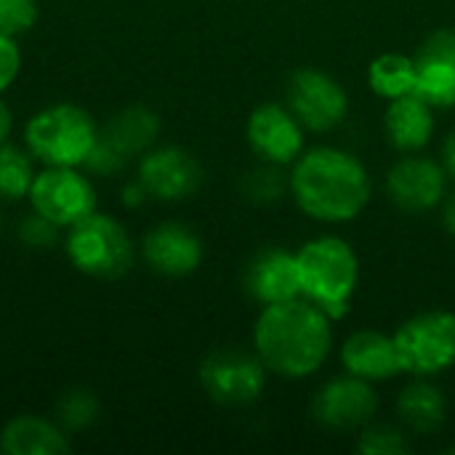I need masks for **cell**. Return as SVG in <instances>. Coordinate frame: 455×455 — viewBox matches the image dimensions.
<instances>
[{"mask_svg":"<svg viewBox=\"0 0 455 455\" xmlns=\"http://www.w3.org/2000/svg\"><path fill=\"white\" fill-rule=\"evenodd\" d=\"M0 451L5 455H61L69 453L72 445L61 424L37 416H16L0 432Z\"/></svg>","mask_w":455,"mask_h":455,"instance_id":"cell-19","label":"cell"},{"mask_svg":"<svg viewBox=\"0 0 455 455\" xmlns=\"http://www.w3.org/2000/svg\"><path fill=\"white\" fill-rule=\"evenodd\" d=\"M203 165L197 157L181 147H157L141 155L139 181L149 197L163 203H176L195 195L203 184Z\"/></svg>","mask_w":455,"mask_h":455,"instance_id":"cell-12","label":"cell"},{"mask_svg":"<svg viewBox=\"0 0 455 455\" xmlns=\"http://www.w3.org/2000/svg\"><path fill=\"white\" fill-rule=\"evenodd\" d=\"M243 283L251 299L264 307L301 296V275H299L296 253L283 251V248L259 251L248 261Z\"/></svg>","mask_w":455,"mask_h":455,"instance_id":"cell-16","label":"cell"},{"mask_svg":"<svg viewBox=\"0 0 455 455\" xmlns=\"http://www.w3.org/2000/svg\"><path fill=\"white\" fill-rule=\"evenodd\" d=\"M120 197H123V205H128V208H139V205L149 197V192H147V189H144V184L136 179V181H128V184L123 187Z\"/></svg>","mask_w":455,"mask_h":455,"instance_id":"cell-31","label":"cell"},{"mask_svg":"<svg viewBox=\"0 0 455 455\" xmlns=\"http://www.w3.org/2000/svg\"><path fill=\"white\" fill-rule=\"evenodd\" d=\"M331 317L307 296L277 301L261 309L253 328V347L269 373L307 379L317 373L333 347Z\"/></svg>","mask_w":455,"mask_h":455,"instance_id":"cell-1","label":"cell"},{"mask_svg":"<svg viewBox=\"0 0 455 455\" xmlns=\"http://www.w3.org/2000/svg\"><path fill=\"white\" fill-rule=\"evenodd\" d=\"M64 251L77 272L96 280L123 277L136 259L125 227L104 213H91L83 221L72 224L64 237Z\"/></svg>","mask_w":455,"mask_h":455,"instance_id":"cell-5","label":"cell"},{"mask_svg":"<svg viewBox=\"0 0 455 455\" xmlns=\"http://www.w3.org/2000/svg\"><path fill=\"white\" fill-rule=\"evenodd\" d=\"M432 104L424 101L419 93H408L392 99L384 115V131L392 147L400 152H419L429 144L435 133V115Z\"/></svg>","mask_w":455,"mask_h":455,"instance_id":"cell-18","label":"cell"},{"mask_svg":"<svg viewBox=\"0 0 455 455\" xmlns=\"http://www.w3.org/2000/svg\"><path fill=\"white\" fill-rule=\"evenodd\" d=\"M443 227L448 229V235L455 237V192L445 195L443 200Z\"/></svg>","mask_w":455,"mask_h":455,"instance_id":"cell-33","label":"cell"},{"mask_svg":"<svg viewBox=\"0 0 455 455\" xmlns=\"http://www.w3.org/2000/svg\"><path fill=\"white\" fill-rule=\"evenodd\" d=\"M291 195L296 205L315 221H352L373 195L365 165L336 147H315L296 157L291 171Z\"/></svg>","mask_w":455,"mask_h":455,"instance_id":"cell-2","label":"cell"},{"mask_svg":"<svg viewBox=\"0 0 455 455\" xmlns=\"http://www.w3.org/2000/svg\"><path fill=\"white\" fill-rule=\"evenodd\" d=\"M21 72V51L16 37L0 35V93L8 91Z\"/></svg>","mask_w":455,"mask_h":455,"instance_id":"cell-30","label":"cell"},{"mask_svg":"<svg viewBox=\"0 0 455 455\" xmlns=\"http://www.w3.org/2000/svg\"><path fill=\"white\" fill-rule=\"evenodd\" d=\"M397 416L408 432L435 435L443 429L448 419V400L440 387L419 376V381L408 384L397 397Z\"/></svg>","mask_w":455,"mask_h":455,"instance_id":"cell-20","label":"cell"},{"mask_svg":"<svg viewBox=\"0 0 455 455\" xmlns=\"http://www.w3.org/2000/svg\"><path fill=\"white\" fill-rule=\"evenodd\" d=\"M37 21L35 0H0V35L19 37Z\"/></svg>","mask_w":455,"mask_h":455,"instance_id":"cell-27","label":"cell"},{"mask_svg":"<svg viewBox=\"0 0 455 455\" xmlns=\"http://www.w3.org/2000/svg\"><path fill=\"white\" fill-rule=\"evenodd\" d=\"M144 261L165 277H184L203 261V240L197 232L179 221H163L144 235Z\"/></svg>","mask_w":455,"mask_h":455,"instance_id":"cell-15","label":"cell"},{"mask_svg":"<svg viewBox=\"0 0 455 455\" xmlns=\"http://www.w3.org/2000/svg\"><path fill=\"white\" fill-rule=\"evenodd\" d=\"M59 232L61 227L53 224L51 219L40 216V213H29L21 224H19V240L27 245V248H35V251H45V248H53L59 243Z\"/></svg>","mask_w":455,"mask_h":455,"instance_id":"cell-29","label":"cell"},{"mask_svg":"<svg viewBox=\"0 0 455 455\" xmlns=\"http://www.w3.org/2000/svg\"><path fill=\"white\" fill-rule=\"evenodd\" d=\"M285 165L277 163H267L261 160V165H256L253 171H248L240 181L243 195L256 203V205H275L283 200L285 192H291V173L283 171Z\"/></svg>","mask_w":455,"mask_h":455,"instance_id":"cell-24","label":"cell"},{"mask_svg":"<svg viewBox=\"0 0 455 455\" xmlns=\"http://www.w3.org/2000/svg\"><path fill=\"white\" fill-rule=\"evenodd\" d=\"M285 107L307 131L325 133L344 123L349 112V96L344 85L325 69L301 67L288 77Z\"/></svg>","mask_w":455,"mask_h":455,"instance_id":"cell-7","label":"cell"},{"mask_svg":"<svg viewBox=\"0 0 455 455\" xmlns=\"http://www.w3.org/2000/svg\"><path fill=\"white\" fill-rule=\"evenodd\" d=\"M99 139V125L77 104H51L24 125L27 152L48 168H80Z\"/></svg>","mask_w":455,"mask_h":455,"instance_id":"cell-4","label":"cell"},{"mask_svg":"<svg viewBox=\"0 0 455 455\" xmlns=\"http://www.w3.org/2000/svg\"><path fill=\"white\" fill-rule=\"evenodd\" d=\"M11 131H13V115H11L8 104L0 99V144H3V141H8Z\"/></svg>","mask_w":455,"mask_h":455,"instance_id":"cell-34","label":"cell"},{"mask_svg":"<svg viewBox=\"0 0 455 455\" xmlns=\"http://www.w3.org/2000/svg\"><path fill=\"white\" fill-rule=\"evenodd\" d=\"M416 93L432 107H455V29L432 32L413 56Z\"/></svg>","mask_w":455,"mask_h":455,"instance_id":"cell-14","label":"cell"},{"mask_svg":"<svg viewBox=\"0 0 455 455\" xmlns=\"http://www.w3.org/2000/svg\"><path fill=\"white\" fill-rule=\"evenodd\" d=\"M379 411V397L371 381L352 373L331 379L320 387L312 400V416L323 429L331 432H355L373 421Z\"/></svg>","mask_w":455,"mask_h":455,"instance_id":"cell-10","label":"cell"},{"mask_svg":"<svg viewBox=\"0 0 455 455\" xmlns=\"http://www.w3.org/2000/svg\"><path fill=\"white\" fill-rule=\"evenodd\" d=\"M29 205L35 213L51 219L61 229L96 213V189L77 168H43L29 187Z\"/></svg>","mask_w":455,"mask_h":455,"instance_id":"cell-8","label":"cell"},{"mask_svg":"<svg viewBox=\"0 0 455 455\" xmlns=\"http://www.w3.org/2000/svg\"><path fill=\"white\" fill-rule=\"evenodd\" d=\"M128 160L131 157H141L144 152H149L160 136V117L155 109L149 107H125L120 109L107 128L101 131Z\"/></svg>","mask_w":455,"mask_h":455,"instance_id":"cell-21","label":"cell"},{"mask_svg":"<svg viewBox=\"0 0 455 455\" xmlns=\"http://www.w3.org/2000/svg\"><path fill=\"white\" fill-rule=\"evenodd\" d=\"M341 363L347 373L365 381H387L403 373V360L395 336L381 331H357L341 347Z\"/></svg>","mask_w":455,"mask_h":455,"instance_id":"cell-17","label":"cell"},{"mask_svg":"<svg viewBox=\"0 0 455 455\" xmlns=\"http://www.w3.org/2000/svg\"><path fill=\"white\" fill-rule=\"evenodd\" d=\"M443 165H445L448 176L455 179V128L448 133V139L443 144Z\"/></svg>","mask_w":455,"mask_h":455,"instance_id":"cell-32","label":"cell"},{"mask_svg":"<svg viewBox=\"0 0 455 455\" xmlns=\"http://www.w3.org/2000/svg\"><path fill=\"white\" fill-rule=\"evenodd\" d=\"M248 144L251 149L277 165H291L304 152V125L285 104H261L251 112L248 125Z\"/></svg>","mask_w":455,"mask_h":455,"instance_id":"cell-13","label":"cell"},{"mask_svg":"<svg viewBox=\"0 0 455 455\" xmlns=\"http://www.w3.org/2000/svg\"><path fill=\"white\" fill-rule=\"evenodd\" d=\"M35 157L8 141L0 144V197L3 200H19L29 195V187L35 181Z\"/></svg>","mask_w":455,"mask_h":455,"instance_id":"cell-23","label":"cell"},{"mask_svg":"<svg viewBox=\"0 0 455 455\" xmlns=\"http://www.w3.org/2000/svg\"><path fill=\"white\" fill-rule=\"evenodd\" d=\"M371 88L384 99H400L408 93H416V64L413 56L405 53H381L371 61L368 69Z\"/></svg>","mask_w":455,"mask_h":455,"instance_id":"cell-22","label":"cell"},{"mask_svg":"<svg viewBox=\"0 0 455 455\" xmlns=\"http://www.w3.org/2000/svg\"><path fill=\"white\" fill-rule=\"evenodd\" d=\"M448 453H455V448H451V451H448Z\"/></svg>","mask_w":455,"mask_h":455,"instance_id":"cell-35","label":"cell"},{"mask_svg":"<svg viewBox=\"0 0 455 455\" xmlns=\"http://www.w3.org/2000/svg\"><path fill=\"white\" fill-rule=\"evenodd\" d=\"M296 261L301 275V296L325 309L331 320L344 317L360 280L355 248L341 237L325 235L301 245L296 251Z\"/></svg>","mask_w":455,"mask_h":455,"instance_id":"cell-3","label":"cell"},{"mask_svg":"<svg viewBox=\"0 0 455 455\" xmlns=\"http://www.w3.org/2000/svg\"><path fill=\"white\" fill-rule=\"evenodd\" d=\"M205 395L224 408H243L259 400L267 384V368L259 355L243 349H216L200 365Z\"/></svg>","mask_w":455,"mask_h":455,"instance_id":"cell-9","label":"cell"},{"mask_svg":"<svg viewBox=\"0 0 455 455\" xmlns=\"http://www.w3.org/2000/svg\"><path fill=\"white\" fill-rule=\"evenodd\" d=\"M448 171L432 157L408 155L400 157L387 173V192L392 203L405 213H429L445 200Z\"/></svg>","mask_w":455,"mask_h":455,"instance_id":"cell-11","label":"cell"},{"mask_svg":"<svg viewBox=\"0 0 455 455\" xmlns=\"http://www.w3.org/2000/svg\"><path fill=\"white\" fill-rule=\"evenodd\" d=\"M56 419L67 432L88 429L99 419V400L88 389H72L56 403Z\"/></svg>","mask_w":455,"mask_h":455,"instance_id":"cell-25","label":"cell"},{"mask_svg":"<svg viewBox=\"0 0 455 455\" xmlns=\"http://www.w3.org/2000/svg\"><path fill=\"white\" fill-rule=\"evenodd\" d=\"M357 451L363 455H405L411 451V440L400 427L368 424L360 429Z\"/></svg>","mask_w":455,"mask_h":455,"instance_id":"cell-26","label":"cell"},{"mask_svg":"<svg viewBox=\"0 0 455 455\" xmlns=\"http://www.w3.org/2000/svg\"><path fill=\"white\" fill-rule=\"evenodd\" d=\"M403 371L413 376H437L455 365V312H421L395 333Z\"/></svg>","mask_w":455,"mask_h":455,"instance_id":"cell-6","label":"cell"},{"mask_svg":"<svg viewBox=\"0 0 455 455\" xmlns=\"http://www.w3.org/2000/svg\"><path fill=\"white\" fill-rule=\"evenodd\" d=\"M125 163H128V157L99 131V139H96V144H93V149L88 152V157H85V168L91 171V173H99V176H115V173H120L123 168H125Z\"/></svg>","mask_w":455,"mask_h":455,"instance_id":"cell-28","label":"cell"}]
</instances>
